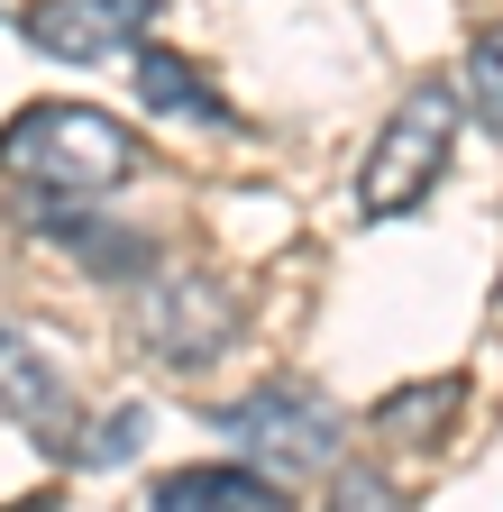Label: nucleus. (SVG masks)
Segmentation results:
<instances>
[{"label":"nucleus","instance_id":"obj_1","mask_svg":"<svg viewBox=\"0 0 503 512\" xmlns=\"http://www.w3.org/2000/svg\"><path fill=\"white\" fill-rule=\"evenodd\" d=\"M0 174L28 183L46 211L65 202H101L138 174V138L92 101H28L10 128H0Z\"/></svg>","mask_w":503,"mask_h":512},{"label":"nucleus","instance_id":"obj_9","mask_svg":"<svg viewBox=\"0 0 503 512\" xmlns=\"http://www.w3.org/2000/svg\"><path fill=\"white\" fill-rule=\"evenodd\" d=\"M449 421H458V375L403 384V394H385V403H375V439H403V448H430Z\"/></svg>","mask_w":503,"mask_h":512},{"label":"nucleus","instance_id":"obj_2","mask_svg":"<svg viewBox=\"0 0 503 512\" xmlns=\"http://www.w3.org/2000/svg\"><path fill=\"white\" fill-rule=\"evenodd\" d=\"M449 147H458V92H449V83H412V92H403V110L385 119V138L366 147L357 202H366L375 220L421 211V192L449 174Z\"/></svg>","mask_w":503,"mask_h":512},{"label":"nucleus","instance_id":"obj_5","mask_svg":"<svg viewBox=\"0 0 503 512\" xmlns=\"http://www.w3.org/2000/svg\"><path fill=\"white\" fill-rule=\"evenodd\" d=\"M156 10H165V0H37L19 28L55 64H119V55L156 28Z\"/></svg>","mask_w":503,"mask_h":512},{"label":"nucleus","instance_id":"obj_13","mask_svg":"<svg viewBox=\"0 0 503 512\" xmlns=\"http://www.w3.org/2000/svg\"><path fill=\"white\" fill-rule=\"evenodd\" d=\"M138 430H147V412L129 403V412H110V421H101V439H83L74 458H83V467H119V458L138 448Z\"/></svg>","mask_w":503,"mask_h":512},{"label":"nucleus","instance_id":"obj_7","mask_svg":"<svg viewBox=\"0 0 503 512\" xmlns=\"http://www.w3.org/2000/svg\"><path fill=\"white\" fill-rule=\"evenodd\" d=\"M147 512H293L284 503V485L266 476V467H174L156 494H147Z\"/></svg>","mask_w":503,"mask_h":512},{"label":"nucleus","instance_id":"obj_11","mask_svg":"<svg viewBox=\"0 0 503 512\" xmlns=\"http://www.w3.org/2000/svg\"><path fill=\"white\" fill-rule=\"evenodd\" d=\"M458 83H467V110L503 138V28H485L476 46H467V64H458Z\"/></svg>","mask_w":503,"mask_h":512},{"label":"nucleus","instance_id":"obj_10","mask_svg":"<svg viewBox=\"0 0 503 512\" xmlns=\"http://www.w3.org/2000/svg\"><path fill=\"white\" fill-rule=\"evenodd\" d=\"M46 229H55V238H65V247L83 256V266H92V275H147V256H156V247H147L138 229H74L65 211H46Z\"/></svg>","mask_w":503,"mask_h":512},{"label":"nucleus","instance_id":"obj_6","mask_svg":"<svg viewBox=\"0 0 503 512\" xmlns=\"http://www.w3.org/2000/svg\"><path fill=\"white\" fill-rule=\"evenodd\" d=\"M0 412H10L37 448H55V458H74V403L65 384H55V366L19 339H0Z\"/></svg>","mask_w":503,"mask_h":512},{"label":"nucleus","instance_id":"obj_12","mask_svg":"<svg viewBox=\"0 0 503 512\" xmlns=\"http://www.w3.org/2000/svg\"><path fill=\"white\" fill-rule=\"evenodd\" d=\"M330 512H412V494L394 476H375V467H339L330 476Z\"/></svg>","mask_w":503,"mask_h":512},{"label":"nucleus","instance_id":"obj_8","mask_svg":"<svg viewBox=\"0 0 503 512\" xmlns=\"http://www.w3.org/2000/svg\"><path fill=\"white\" fill-rule=\"evenodd\" d=\"M138 101L156 110V119H229V101L193 74L183 55H165V46H147L138 55Z\"/></svg>","mask_w":503,"mask_h":512},{"label":"nucleus","instance_id":"obj_3","mask_svg":"<svg viewBox=\"0 0 503 512\" xmlns=\"http://www.w3.org/2000/svg\"><path fill=\"white\" fill-rule=\"evenodd\" d=\"M220 430H229L238 458L266 467L275 485L311 476V467H339V412H330V394H311L302 375H275V384H257V394H238L220 412Z\"/></svg>","mask_w":503,"mask_h":512},{"label":"nucleus","instance_id":"obj_4","mask_svg":"<svg viewBox=\"0 0 503 512\" xmlns=\"http://www.w3.org/2000/svg\"><path fill=\"white\" fill-rule=\"evenodd\" d=\"M138 339L156 348V366H211L238 339V293L220 275H147L138 284Z\"/></svg>","mask_w":503,"mask_h":512}]
</instances>
